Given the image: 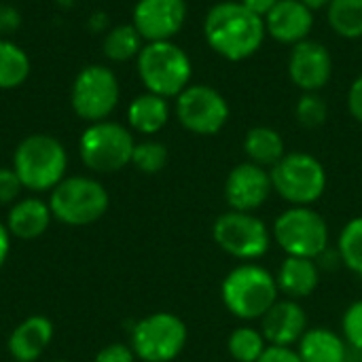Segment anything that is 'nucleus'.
Here are the masks:
<instances>
[{"label": "nucleus", "mask_w": 362, "mask_h": 362, "mask_svg": "<svg viewBox=\"0 0 362 362\" xmlns=\"http://www.w3.org/2000/svg\"><path fill=\"white\" fill-rule=\"evenodd\" d=\"M204 36L214 53L229 62H242L261 49L267 30L263 17L248 11L240 0H225L206 13Z\"/></svg>", "instance_id": "f257e3e1"}, {"label": "nucleus", "mask_w": 362, "mask_h": 362, "mask_svg": "<svg viewBox=\"0 0 362 362\" xmlns=\"http://www.w3.org/2000/svg\"><path fill=\"white\" fill-rule=\"evenodd\" d=\"M278 293L276 276L257 263L233 267L221 284V299L227 312L248 322L261 320L280 299Z\"/></svg>", "instance_id": "f03ea898"}, {"label": "nucleus", "mask_w": 362, "mask_h": 362, "mask_svg": "<svg viewBox=\"0 0 362 362\" xmlns=\"http://www.w3.org/2000/svg\"><path fill=\"white\" fill-rule=\"evenodd\" d=\"M68 155L62 142L49 134H32L23 138L13 155V170L23 189L42 193L55 189L66 178Z\"/></svg>", "instance_id": "7ed1b4c3"}, {"label": "nucleus", "mask_w": 362, "mask_h": 362, "mask_svg": "<svg viewBox=\"0 0 362 362\" xmlns=\"http://www.w3.org/2000/svg\"><path fill=\"white\" fill-rule=\"evenodd\" d=\"M138 74L146 91L168 100L189 87L193 66L185 49L172 40H159L146 42L138 53Z\"/></svg>", "instance_id": "20e7f679"}, {"label": "nucleus", "mask_w": 362, "mask_h": 362, "mask_svg": "<svg viewBox=\"0 0 362 362\" xmlns=\"http://www.w3.org/2000/svg\"><path fill=\"white\" fill-rule=\"evenodd\" d=\"M110 197L104 185L89 176H68L51 189L49 208L55 221L68 227H85L100 221Z\"/></svg>", "instance_id": "39448f33"}, {"label": "nucleus", "mask_w": 362, "mask_h": 362, "mask_svg": "<svg viewBox=\"0 0 362 362\" xmlns=\"http://www.w3.org/2000/svg\"><path fill=\"white\" fill-rule=\"evenodd\" d=\"M274 191L291 206H314L327 191V170L310 153H286L272 170Z\"/></svg>", "instance_id": "423d86ee"}, {"label": "nucleus", "mask_w": 362, "mask_h": 362, "mask_svg": "<svg viewBox=\"0 0 362 362\" xmlns=\"http://www.w3.org/2000/svg\"><path fill=\"white\" fill-rule=\"evenodd\" d=\"M272 238L286 257L318 259L329 248V225L312 206H291L276 218Z\"/></svg>", "instance_id": "0eeeda50"}, {"label": "nucleus", "mask_w": 362, "mask_h": 362, "mask_svg": "<svg viewBox=\"0 0 362 362\" xmlns=\"http://www.w3.org/2000/svg\"><path fill=\"white\" fill-rule=\"evenodd\" d=\"M134 146L132 132L115 121L91 123L78 140L83 163L98 174H112L129 165Z\"/></svg>", "instance_id": "6e6552de"}, {"label": "nucleus", "mask_w": 362, "mask_h": 362, "mask_svg": "<svg viewBox=\"0 0 362 362\" xmlns=\"http://www.w3.org/2000/svg\"><path fill=\"white\" fill-rule=\"evenodd\" d=\"M187 325L172 312H155L132 329L129 348L142 362L176 361L187 346Z\"/></svg>", "instance_id": "1a4fd4ad"}, {"label": "nucleus", "mask_w": 362, "mask_h": 362, "mask_svg": "<svg viewBox=\"0 0 362 362\" xmlns=\"http://www.w3.org/2000/svg\"><path fill=\"white\" fill-rule=\"evenodd\" d=\"M216 246L233 259L252 263L267 255L272 246V231L255 212H223L212 225Z\"/></svg>", "instance_id": "9d476101"}, {"label": "nucleus", "mask_w": 362, "mask_h": 362, "mask_svg": "<svg viewBox=\"0 0 362 362\" xmlns=\"http://www.w3.org/2000/svg\"><path fill=\"white\" fill-rule=\"evenodd\" d=\"M119 93L121 89L115 72L106 66L91 64L83 68L72 83V110L76 112V117L89 123L106 121V117L119 104Z\"/></svg>", "instance_id": "9b49d317"}, {"label": "nucleus", "mask_w": 362, "mask_h": 362, "mask_svg": "<svg viewBox=\"0 0 362 362\" xmlns=\"http://www.w3.org/2000/svg\"><path fill=\"white\" fill-rule=\"evenodd\" d=\"M176 117L187 132L214 136L229 121V104L210 85H189L176 98Z\"/></svg>", "instance_id": "f8f14e48"}, {"label": "nucleus", "mask_w": 362, "mask_h": 362, "mask_svg": "<svg viewBox=\"0 0 362 362\" xmlns=\"http://www.w3.org/2000/svg\"><path fill=\"white\" fill-rule=\"evenodd\" d=\"M272 193V174L252 161L238 163L225 180V202L235 212L259 210Z\"/></svg>", "instance_id": "ddd939ff"}, {"label": "nucleus", "mask_w": 362, "mask_h": 362, "mask_svg": "<svg viewBox=\"0 0 362 362\" xmlns=\"http://www.w3.org/2000/svg\"><path fill=\"white\" fill-rule=\"evenodd\" d=\"M185 0H138L134 6V28L146 42L172 40L185 25Z\"/></svg>", "instance_id": "4468645a"}, {"label": "nucleus", "mask_w": 362, "mask_h": 362, "mask_svg": "<svg viewBox=\"0 0 362 362\" xmlns=\"http://www.w3.org/2000/svg\"><path fill=\"white\" fill-rule=\"evenodd\" d=\"M333 74V57L329 49L312 38L293 45L288 57V76L303 91H320Z\"/></svg>", "instance_id": "2eb2a0df"}, {"label": "nucleus", "mask_w": 362, "mask_h": 362, "mask_svg": "<svg viewBox=\"0 0 362 362\" xmlns=\"http://www.w3.org/2000/svg\"><path fill=\"white\" fill-rule=\"evenodd\" d=\"M308 314L295 299H278L261 318V333L269 346L295 348L308 331Z\"/></svg>", "instance_id": "dca6fc26"}, {"label": "nucleus", "mask_w": 362, "mask_h": 362, "mask_svg": "<svg viewBox=\"0 0 362 362\" xmlns=\"http://www.w3.org/2000/svg\"><path fill=\"white\" fill-rule=\"evenodd\" d=\"M267 34L284 45L305 40L314 28V11L301 0H278V4L263 17Z\"/></svg>", "instance_id": "f3484780"}, {"label": "nucleus", "mask_w": 362, "mask_h": 362, "mask_svg": "<svg viewBox=\"0 0 362 362\" xmlns=\"http://www.w3.org/2000/svg\"><path fill=\"white\" fill-rule=\"evenodd\" d=\"M53 339V322L47 316H30L11 333L6 348L17 362L38 361Z\"/></svg>", "instance_id": "a211bd4d"}, {"label": "nucleus", "mask_w": 362, "mask_h": 362, "mask_svg": "<svg viewBox=\"0 0 362 362\" xmlns=\"http://www.w3.org/2000/svg\"><path fill=\"white\" fill-rule=\"evenodd\" d=\"M278 291L286 299H305L310 297L320 282V272L316 265V259L305 257H286L276 274Z\"/></svg>", "instance_id": "6ab92c4d"}, {"label": "nucleus", "mask_w": 362, "mask_h": 362, "mask_svg": "<svg viewBox=\"0 0 362 362\" xmlns=\"http://www.w3.org/2000/svg\"><path fill=\"white\" fill-rule=\"evenodd\" d=\"M51 208L47 202L38 197H25L11 206L6 216V229L13 238L19 240H36L51 225Z\"/></svg>", "instance_id": "aec40b11"}, {"label": "nucleus", "mask_w": 362, "mask_h": 362, "mask_svg": "<svg viewBox=\"0 0 362 362\" xmlns=\"http://www.w3.org/2000/svg\"><path fill=\"white\" fill-rule=\"evenodd\" d=\"M303 362H346L348 361V348L346 339L337 335L335 331H329L325 327L308 329L301 341L295 348Z\"/></svg>", "instance_id": "412c9836"}, {"label": "nucleus", "mask_w": 362, "mask_h": 362, "mask_svg": "<svg viewBox=\"0 0 362 362\" xmlns=\"http://www.w3.org/2000/svg\"><path fill=\"white\" fill-rule=\"evenodd\" d=\"M168 119H170L168 100L151 91L138 95L127 108V123L138 134H146V136L157 134L165 127Z\"/></svg>", "instance_id": "4be33fe9"}, {"label": "nucleus", "mask_w": 362, "mask_h": 362, "mask_svg": "<svg viewBox=\"0 0 362 362\" xmlns=\"http://www.w3.org/2000/svg\"><path fill=\"white\" fill-rule=\"evenodd\" d=\"M244 153L248 161L261 168H274L284 155V140L278 129L267 125L250 127L244 136Z\"/></svg>", "instance_id": "5701e85b"}, {"label": "nucleus", "mask_w": 362, "mask_h": 362, "mask_svg": "<svg viewBox=\"0 0 362 362\" xmlns=\"http://www.w3.org/2000/svg\"><path fill=\"white\" fill-rule=\"evenodd\" d=\"M28 74H30L28 53L19 45L0 38V89H15L23 85Z\"/></svg>", "instance_id": "b1692460"}, {"label": "nucleus", "mask_w": 362, "mask_h": 362, "mask_svg": "<svg viewBox=\"0 0 362 362\" xmlns=\"http://www.w3.org/2000/svg\"><path fill=\"white\" fill-rule=\"evenodd\" d=\"M329 25L341 38H362V0H331Z\"/></svg>", "instance_id": "393cba45"}, {"label": "nucleus", "mask_w": 362, "mask_h": 362, "mask_svg": "<svg viewBox=\"0 0 362 362\" xmlns=\"http://www.w3.org/2000/svg\"><path fill=\"white\" fill-rule=\"evenodd\" d=\"M142 51V36L134 28V23H121L110 28L104 36V55L110 62H127L138 57Z\"/></svg>", "instance_id": "a878e982"}, {"label": "nucleus", "mask_w": 362, "mask_h": 362, "mask_svg": "<svg viewBox=\"0 0 362 362\" xmlns=\"http://www.w3.org/2000/svg\"><path fill=\"white\" fill-rule=\"evenodd\" d=\"M267 341L261 329L255 327H238L227 337V350L235 362H257L267 350Z\"/></svg>", "instance_id": "bb28decb"}, {"label": "nucleus", "mask_w": 362, "mask_h": 362, "mask_svg": "<svg viewBox=\"0 0 362 362\" xmlns=\"http://www.w3.org/2000/svg\"><path fill=\"white\" fill-rule=\"evenodd\" d=\"M337 250L341 263L362 278V216H356L346 223V227L339 233Z\"/></svg>", "instance_id": "cd10ccee"}, {"label": "nucleus", "mask_w": 362, "mask_h": 362, "mask_svg": "<svg viewBox=\"0 0 362 362\" xmlns=\"http://www.w3.org/2000/svg\"><path fill=\"white\" fill-rule=\"evenodd\" d=\"M132 163L142 174H157L168 163V148H165V144H161L157 140L136 142Z\"/></svg>", "instance_id": "c85d7f7f"}, {"label": "nucleus", "mask_w": 362, "mask_h": 362, "mask_svg": "<svg viewBox=\"0 0 362 362\" xmlns=\"http://www.w3.org/2000/svg\"><path fill=\"white\" fill-rule=\"evenodd\" d=\"M295 117L305 129H316V127L325 125V121L329 117V104L325 102V98L318 91H308L299 98V102L295 106Z\"/></svg>", "instance_id": "c756f323"}, {"label": "nucleus", "mask_w": 362, "mask_h": 362, "mask_svg": "<svg viewBox=\"0 0 362 362\" xmlns=\"http://www.w3.org/2000/svg\"><path fill=\"white\" fill-rule=\"evenodd\" d=\"M341 331H344V339L346 344H350L352 348L362 352V299L354 301L341 318Z\"/></svg>", "instance_id": "7c9ffc66"}, {"label": "nucleus", "mask_w": 362, "mask_h": 362, "mask_svg": "<svg viewBox=\"0 0 362 362\" xmlns=\"http://www.w3.org/2000/svg\"><path fill=\"white\" fill-rule=\"evenodd\" d=\"M23 185L13 168H0V204H15Z\"/></svg>", "instance_id": "2f4dec72"}, {"label": "nucleus", "mask_w": 362, "mask_h": 362, "mask_svg": "<svg viewBox=\"0 0 362 362\" xmlns=\"http://www.w3.org/2000/svg\"><path fill=\"white\" fill-rule=\"evenodd\" d=\"M136 354L129 346L125 344H108L106 348H102L93 362H136Z\"/></svg>", "instance_id": "473e14b6"}, {"label": "nucleus", "mask_w": 362, "mask_h": 362, "mask_svg": "<svg viewBox=\"0 0 362 362\" xmlns=\"http://www.w3.org/2000/svg\"><path fill=\"white\" fill-rule=\"evenodd\" d=\"M257 362H303L295 348H282V346H267L263 356Z\"/></svg>", "instance_id": "72a5a7b5"}, {"label": "nucleus", "mask_w": 362, "mask_h": 362, "mask_svg": "<svg viewBox=\"0 0 362 362\" xmlns=\"http://www.w3.org/2000/svg\"><path fill=\"white\" fill-rule=\"evenodd\" d=\"M21 25V15L11 4H0V34H11Z\"/></svg>", "instance_id": "f704fd0d"}, {"label": "nucleus", "mask_w": 362, "mask_h": 362, "mask_svg": "<svg viewBox=\"0 0 362 362\" xmlns=\"http://www.w3.org/2000/svg\"><path fill=\"white\" fill-rule=\"evenodd\" d=\"M348 108H350V115L358 123H362V74L352 83L348 91Z\"/></svg>", "instance_id": "c9c22d12"}, {"label": "nucleus", "mask_w": 362, "mask_h": 362, "mask_svg": "<svg viewBox=\"0 0 362 362\" xmlns=\"http://www.w3.org/2000/svg\"><path fill=\"white\" fill-rule=\"evenodd\" d=\"M248 11H252L255 15H259V17H265L276 4H278V0H240Z\"/></svg>", "instance_id": "e433bc0d"}, {"label": "nucleus", "mask_w": 362, "mask_h": 362, "mask_svg": "<svg viewBox=\"0 0 362 362\" xmlns=\"http://www.w3.org/2000/svg\"><path fill=\"white\" fill-rule=\"evenodd\" d=\"M108 25H110V19H108V13H104V11H95V13L89 17V30H91L93 34L106 32Z\"/></svg>", "instance_id": "4c0bfd02"}, {"label": "nucleus", "mask_w": 362, "mask_h": 362, "mask_svg": "<svg viewBox=\"0 0 362 362\" xmlns=\"http://www.w3.org/2000/svg\"><path fill=\"white\" fill-rule=\"evenodd\" d=\"M8 250H11V233H8L6 225L0 223V267L4 265V261L8 257Z\"/></svg>", "instance_id": "58836bf2"}, {"label": "nucleus", "mask_w": 362, "mask_h": 362, "mask_svg": "<svg viewBox=\"0 0 362 362\" xmlns=\"http://www.w3.org/2000/svg\"><path fill=\"white\" fill-rule=\"evenodd\" d=\"M308 8H312V11H320V8H325V6H329L331 4V0H301Z\"/></svg>", "instance_id": "ea45409f"}, {"label": "nucleus", "mask_w": 362, "mask_h": 362, "mask_svg": "<svg viewBox=\"0 0 362 362\" xmlns=\"http://www.w3.org/2000/svg\"><path fill=\"white\" fill-rule=\"evenodd\" d=\"M62 8H70V6H74L76 4V0H55Z\"/></svg>", "instance_id": "a19ab883"}, {"label": "nucleus", "mask_w": 362, "mask_h": 362, "mask_svg": "<svg viewBox=\"0 0 362 362\" xmlns=\"http://www.w3.org/2000/svg\"><path fill=\"white\" fill-rule=\"evenodd\" d=\"M55 362H70V361H55Z\"/></svg>", "instance_id": "79ce46f5"}]
</instances>
